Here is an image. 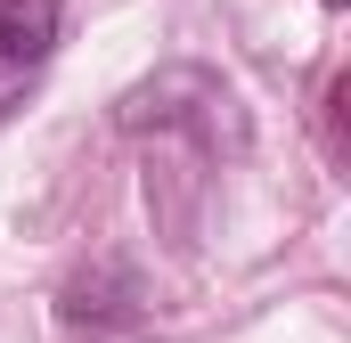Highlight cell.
<instances>
[{"instance_id":"1","label":"cell","mask_w":351,"mask_h":343,"mask_svg":"<svg viewBox=\"0 0 351 343\" xmlns=\"http://www.w3.org/2000/svg\"><path fill=\"white\" fill-rule=\"evenodd\" d=\"M58 41V0H0V74L41 66Z\"/></svg>"}]
</instances>
